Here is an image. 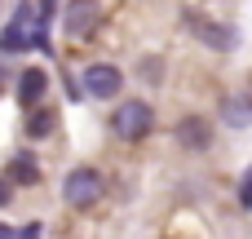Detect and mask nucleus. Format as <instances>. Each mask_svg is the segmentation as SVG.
<instances>
[{
    "mask_svg": "<svg viewBox=\"0 0 252 239\" xmlns=\"http://www.w3.org/2000/svg\"><path fill=\"white\" fill-rule=\"evenodd\" d=\"M4 177H9L13 186H35V182H40V164H35V155L18 151V155L9 160V169H4Z\"/></svg>",
    "mask_w": 252,
    "mask_h": 239,
    "instance_id": "obj_10",
    "label": "nucleus"
},
{
    "mask_svg": "<svg viewBox=\"0 0 252 239\" xmlns=\"http://www.w3.org/2000/svg\"><path fill=\"white\" fill-rule=\"evenodd\" d=\"M186 27L208 44V49H217V53H230L235 44H239V35H235V27H226V22H208V18H199V13H190L186 18Z\"/></svg>",
    "mask_w": 252,
    "mask_h": 239,
    "instance_id": "obj_6",
    "label": "nucleus"
},
{
    "mask_svg": "<svg viewBox=\"0 0 252 239\" xmlns=\"http://www.w3.org/2000/svg\"><path fill=\"white\" fill-rule=\"evenodd\" d=\"M97 22H102V4H97V0H71V4H66L62 27H66V35H71V40L93 35V31H97Z\"/></svg>",
    "mask_w": 252,
    "mask_h": 239,
    "instance_id": "obj_5",
    "label": "nucleus"
},
{
    "mask_svg": "<svg viewBox=\"0 0 252 239\" xmlns=\"http://www.w3.org/2000/svg\"><path fill=\"white\" fill-rule=\"evenodd\" d=\"M0 239H22V226H0Z\"/></svg>",
    "mask_w": 252,
    "mask_h": 239,
    "instance_id": "obj_14",
    "label": "nucleus"
},
{
    "mask_svg": "<svg viewBox=\"0 0 252 239\" xmlns=\"http://www.w3.org/2000/svg\"><path fill=\"white\" fill-rule=\"evenodd\" d=\"M177 142H182L186 151H204V146H213V124H208L204 115H186V120L177 124Z\"/></svg>",
    "mask_w": 252,
    "mask_h": 239,
    "instance_id": "obj_8",
    "label": "nucleus"
},
{
    "mask_svg": "<svg viewBox=\"0 0 252 239\" xmlns=\"http://www.w3.org/2000/svg\"><path fill=\"white\" fill-rule=\"evenodd\" d=\"M44 89H49V71H44V67H27V71L18 75V102H22L27 111H35V102L44 98Z\"/></svg>",
    "mask_w": 252,
    "mask_h": 239,
    "instance_id": "obj_7",
    "label": "nucleus"
},
{
    "mask_svg": "<svg viewBox=\"0 0 252 239\" xmlns=\"http://www.w3.org/2000/svg\"><path fill=\"white\" fill-rule=\"evenodd\" d=\"M151 124H155V111H151V102H142V98L120 102L115 115H111V133H115L120 142H142V137L151 133Z\"/></svg>",
    "mask_w": 252,
    "mask_h": 239,
    "instance_id": "obj_1",
    "label": "nucleus"
},
{
    "mask_svg": "<svg viewBox=\"0 0 252 239\" xmlns=\"http://www.w3.org/2000/svg\"><path fill=\"white\" fill-rule=\"evenodd\" d=\"M84 89H89V98H115L120 89H124V71L115 67V62H93V67H84Z\"/></svg>",
    "mask_w": 252,
    "mask_h": 239,
    "instance_id": "obj_3",
    "label": "nucleus"
},
{
    "mask_svg": "<svg viewBox=\"0 0 252 239\" xmlns=\"http://www.w3.org/2000/svg\"><path fill=\"white\" fill-rule=\"evenodd\" d=\"M239 204H244V208H252V169L239 177Z\"/></svg>",
    "mask_w": 252,
    "mask_h": 239,
    "instance_id": "obj_12",
    "label": "nucleus"
},
{
    "mask_svg": "<svg viewBox=\"0 0 252 239\" xmlns=\"http://www.w3.org/2000/svg\"><path fill=\"white\" fill-rule=\"evenodd\" d=\"M221 124H230V129L252 124V93H230L221 102Z\"/></svg>",
    "mask_w": 252,
    "mask_h": 239,
    "instance_id": "obj_9",
    "label": "nucleus"
},
{
    "mask_svg": "<svg viewBox=\"0 0 252 239\" xmlns=\"http://www.w3.org/2000/svg\"><path fill=\"white\" fill-rule=\"evenodd\" d=\"M31 22H35V18H31V4L18 0V4H13V18H9V27H4V35H0V49H4V53L31 49V40H35V31H27Z\"/></svg>",
    "mask_w": 252,
    "mask_h": 239,
    "instance_id": "obj_4",
    "label": "nucleus"
},
{
    "mask_svg": "<svg viewBox=\"0 0 252 239\" xmlns=\"http://www.w3.org/2000/svg\"><path fill=\"white\" fill-rule=\"evenodd\" d=\"M106 195V177L97 173V169H89V164H80V169H71L66 177H62V200L71 204V208H89V204H97Z\"/></svg>",
    "mask_w": 252,
    "mask_h": 239,
    "instance_id": "obj_2",
    "label": "nucleus"
},
{
    "mask_svg": "<svg viewBox=\"0 0 252 239\" xmlns=\"http://www.w3.org/2000/svg\"><path fill=\"white\" fill-rule=\"evenodd\" d=\"M40 231H44V226H40V222H31V226H22V239H44Z\"/></svg>",
    "mask_w": 252,
    "mask_h": 239,
    "instance_id": "obj_13",
    "label": "nucleus"
},
{
    "mask_svg": "<svg viewBox=\"0 0 252 239\" xmlns=\"http://www.w3.org/2000/svg\"><path fill=\"white\" fill-rule=\"evenodd\" d=\"M53 124H58V115L49 111V106H40V111H27V137H49L53 133Z\"/></svg>",
    "mask_w": 252,
    "mask_h": 239,
    "instance_id": "obj_11",
    "label": "nucleus"
}]
</instances>
